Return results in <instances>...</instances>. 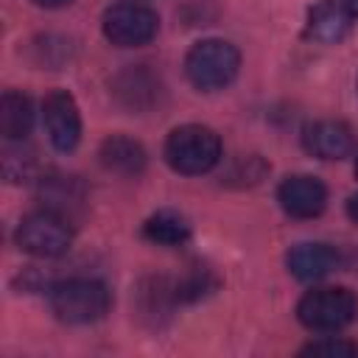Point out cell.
<instances>
[{
    "label": "cell",
    "instance_id": "1",
    "mask_svg": "<svg viewBox=\"0 0 358 358\" xmlns=\"http://www.w3.org/2000/svg\"><path fill=\"white\" fill-rule=\"evenodd\" d=\"M165 159L176 173L201 176L221 162V137L210 126L185 123L165 140Z\"/></svg>",
    "mask_w": 358,
    "mask_h": 358
},
{
    "label": "cell",
    "instance_id": "2",
    "mask_svg": "<svg viewBox=\"0 0 358 358\" xmlns=\"http://www.w3.org/2000/svg\"><path fill=\"white\" fill-rule=\"evenodd\" d=\"M112 294L101 280L70 277L50 288V308L64 324H92L109 313Z\"/></svg>",
    "mask_w": 358,
    "mask_h": 358
},
{
    "label": "cell",
    "instance_id": "3",
    "mask_svg": "<svg viewBox=\"0 0 358 358\" xmlns=\"http://www.w3.org/2000/svg\"><path fill=\"white\" fill-rule=\"evenodd\" d=\"M241 70V53L227 39H201L185 56V76L201 92L224 90Z\"/></svg>",
    "mask_w": 358,
    "mask_h": 358
},
{
    "label": "cell",
    "instance_id": "4",
    "mask_svg": "<svg viewBox=\"0 0 358 358\" xmlns=\"http://www.w3.org/2000/svg\"><path fill=\"white\" fill-rule=\"evenodd\" d=\"M296 319L313 333H338L358 319V296L341 285L313 288L299 299Z\"/></svg>",
    "mask_w": 358,
    "mask_h": 358
},
{
    "label": "cell",
    "instance_id": "5",
    "mask_svg": "<svg viewBox=\"0 0 358 358\" xmlns=\"http://www.w3.org/2000/svg\"><path fill=\"white\" fill-rule=\"evenodd\" d=\"M14 238L17 246L34 257H59L73 243V227L53 210H36L20 221Z\"/></svg>",
    "mask_w": 358,
    "mask_h": 358
},
{
    "label": "cell",
    "instance_id": "6",
    "mask_svg": "<svg viewBox=\"0 0 358 358\" xmlns=\"http://www.w3.org/2000/svg\"><path fill=\"white\" fill-rule=\"evenodd\" d=\"M103 36L117 48H140L148 45L159 31V17L154 8L143 3H117L103 11L101 20Z\"/></svg>",
    "mask_w": 358,
    "mask_h": 358
},
{
    "label": "cell",
    "instance_id": "7",
    "mask_svg": "<svg viewBox=\"0 0 358 358\" xmlns=\"http://www.w3.org/2000/svg\"><path fill=\"white\" fill-rule=\"evenodd\" d=\"M358 25V0H319L308 8L305 36L319 45H338Z\"/></svg>",
    "mask_w": 358,
    "mask_h": 358
},
{
    "label": "cell",
    "instance_id": "8",
    "mask_svg": "<svg viewBox=\"0 0 358 358\" xmlns=\"http://www.w3.org/2000/svg\"><path fill=\"white\" fill-rule=\"evenodd\" d=\"M42 120H45V131H48L56 151L67 154L78 145V140H81V112H78L76 98L67 90H53L42 101Z\"/></svg>",
    "mask_w": 358,
    "mask_h": 358
},
{
    "label": "cell",
    "instance_id": "9",
    "mask_svg": "<svg viewBox=\"0 0 358 358\" xmlns=\"http://www.w3.org/2000/svg\"><path fill=\"white\" fill-rule=\"evenodd\" d=\"M277 201L291 218H316L327 207V187L316 176L296 173L280 182Z\"/></svg>",
    "mask_w": 358,
    "mask_h": 358
},
{
    "label": "cell",
    "instance_id": "10",
    "mask_svg": "<svg viewBox=\"0 0 358 358\" xmlns=\"http://www.w3.org/2000/svg\"><path fill=\"white\" fill-rule=\"evenodd\" d=\"M302 145L310 157L344 159L352 151L355 137H352L350 126L341 120H313L302 129Z\"/></svg>",
    "mask_w": 358,
    "mask_h": 358
},
{
    "label": "cell",
    "instance_id": "11",
    "mask_svg": "<svg viewBox=\"0 0 358 358\" xmlns=\"http://www.w3.org/2000/svg\"><path fill=\"white\" fill-rule=\"evenodd\" d=\"M285 266L296 280L319 282L341 266V255L330 243H299L285 255Z\"/></svg>",
    "mask_w": 358,
    "mask_h": 358
},
{
    "label": "cell",
    "instance_id": "12",
    "mask_svg": "<svg viewBox=\"0 0 358 358\" xmlns=\"http://www.w3.org/2000/svg\"><path fill=\"white\" fill-rule=\"evenodd\" d=\"M98 157H101V165H103L106 171H112V173H117V176H129V179H131V176H140V173L145 171V162H148L145 148H143L137 140L126 137V134H112V137H106V140L101 143Z\"/></svg>",
    "mask_w": 358,
    "mask_h": 358
},
{
    "label": "cell",
    "instance_id": "13",
    "mask_svg": "<svg viewBox=\"0 0 358 358\" xmlns=\"http://www.w3.org/2000/svg\"><path fill=\"white\" fill-rule=\"evenodd\" d=\"M34 129V103L17 90H6L0 98V134L8 143H20Z\"/></svg>",
    "mask_w": 358,
    "mask_h": 358
},
{
    "label": "cell",
    "instance_id": "14",
    "mask_svg": "<svg viewBox=\"0 0 358 358\" xmlns=\"http://www.w3.org/2000/svg\"><path fill=\"white\" fill-rule=\"evenodd\" d=\"M115 92L120 95V101L126 106H134V109H143V106H151L159 95V84L151 73H145L143 67H131L126 73H120L115 78Z\"/></svg>",
    "mask_w": 358,
    "mask_h": 358
},
{
    "label": "cell",
    "instance_id": "15",
    "mask_svg": "<svg viewBox=\"0 0 358 358\" xmlns=\"http://www.w3.org/2000/svg\"><path fill=\"white\" fill-rule=\"evenodd\" d=\"M143 235L159 246H185L190 241V224L173 210H159L143 224Z\"/></svg>",
    "mask_w": 358,
    "mask_h": 358
},
{
    "label": "cell",
    "instance_id": "16",
    "mask_svg": "<svg viewBox=\"0 0 358 358\" xmlns=\"http://www.w3.org/2000/svg\"><path fill=\"white\" fill-rule=\"evenodd\" d=\"M42 199L48 201L45 210H53L56 215L70 221L73 210L81 207L84 193H81L78 182L70 176H48V179H42Z\"/></svg>",
    "mask_w": 358,
    "mask_h": 358
},
{
    "label": "cell",
    "instance_id": "17",
    "mask_svg": "<svg viewBox=\"0 0 358 358\" xmlns=\"http://www.w3.org/2000/svg\"><path fill=\"white\" fill-rule=\"evenodd\" d=\"M215 285H218V280H215V274L210 268L193 266L185 277H179L173 282V296H176V302H196V299L207 296Z\"/></svg>",
    "mask_w": 358,
    "mask_h": 358
},
{
    "label": "cell",
    "instance_id": "18",
    "mask_svg": "<svg viewBox=\"0 0 358 358\" xmlns=\"http://www.w3.org/2000/svg\"><path fill=\"white\" fill-rule=\"evenodd\" d=\"M299 355H324V358H352L358 355V344L350 341V338H336V336H324V338H316L310 344H305L299 350Z\"/></svg>",
    "mask_w": 358,
    "mask_h": 358
},
{
    "label": "cell",
    "instance_id": "19",
    "mask_svg": "<svg viewBox=\"0 0 358 358\" xmlns=\"http://www.w3.org/2000/svg\"><path fill=\"white\" fill-rule=\"evenodd\" d=\"M39 8H64V6H70L73 0H34Z\"/></svg>",
    "mask_w": 358,
    "mask_h": 358
},
{
    "label": "cell",
    "instance_id": "20",
    "mask_svg": "<svg viewBox=\"0 0 358 358\" xmlns=\"http://www.w3.org/2000/svg\"><path fill=\"white\" fill-rule=\"evenodd\" d=\"M347 215L358 224V193H355V196H350V201H347Z\"/></svg>",
    "mask_w": 358,
    "mask_h": 358
},
{
    "label": "cell",
    "instance_id": "21",
    "mask_svg": "<svg viewBox=\"0 0 358 358\" xmlns=\"http://www.w3.org/2000/svg\"><path fill=\"white\" fill-rule=\"evenodd\" d=\"M355 176H358V157H355Z\"/></svg>",
    "mask_w": 358,
    "mask_h": 358
}]
</instances>
